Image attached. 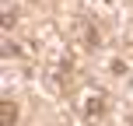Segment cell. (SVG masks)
<instances>
[{"label": "cell", "mask_w": 133, "mask_h": 126, "mask_svg": "<svg viewBox=\"0 0 133 126\" xmlns=\"http://www.w3.org/2000/svg\"><path fill=\"white\" fill-rule=\"evenodd\" d=\"M0 116H4V126H11L18 119V105H14V102H4V105H0Z\"/></svg>", "instance_id": "6da1fadb"}, {"label": "cell", "mask_w": 133, "mask_h": 126, "mask_svg": "<svg viewBox=\"0 0 133 126\" xmlns=\"http://www.w3.org/2000/svg\"><path fill=\"white\" fill-rule=\"evenodd\" d=\"M102 109H105V102H102V98H95V102H88V116H95V112H102Z\"/></svg>", "instance_id": "7a4b0ae2"}, {"label": "cell", "mask_w": 133, "mask_h": 126, "mask_svg": "<svg viewBox=\"0 0 133 126\" xmlns=\"http://www.w3.org/2000/svg\"><path fill=\"white\" fill-rule=\"evenodd\" d=\"M14 21H18V18H14V11H4V28H14Z\"/></svg>", "instance_id": "3957f363"}]
</instances>
